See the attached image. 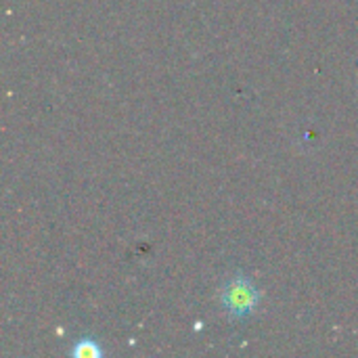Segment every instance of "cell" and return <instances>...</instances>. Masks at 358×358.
Wrapping results in <instances>:
<instances>
[{"label":"cell","instance_id":"7a4b0ae2","mask_svg":"<svg viewBox=\"0 0 358 358\" xmlns=\"http://www.w3.org/2000/svg\"><path fill=\"white\" fill-rule=\"evenodd\" d=\"M105 355L101 344L92 338H82L76 342V346L71 348V357L76 358H101Z\"/></svg>","mask_w":358,"mask_h":358},{"label":"cell","instance_id":"6da1fadb","mask_svg":"<svg viewBox=\"0 0 358 358\" xmlns=\"http://www.w3.org/2000/svg\"><path fill=\"white\" fill-rule=\"evenodd\" d=\"M218 300L231 321H243L262 302V292L254 285L250 277H245L243 273H237L222 283Z\"/></svg>","mask_w":358,"mask_h":358}]
</instances>
